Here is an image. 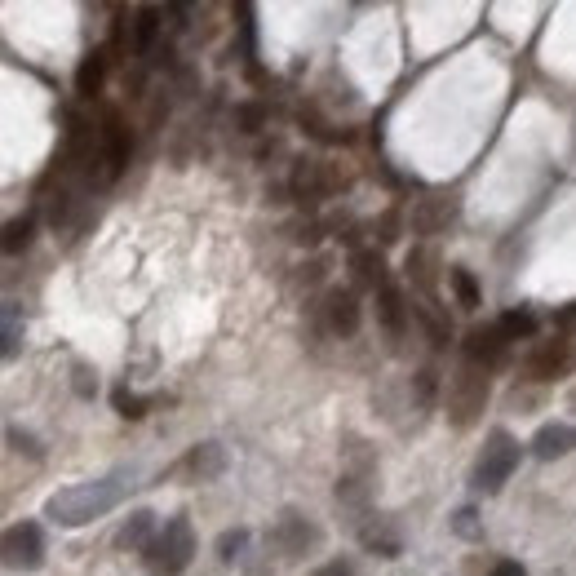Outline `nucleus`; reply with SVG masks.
<instances>
[{"label":"nucleus","mask_w":576,"mask_h":576,"mask_svg":"<svg viewBox=\"0 0 576 576\" xmlns=\"http://www.w3.org/2000/svg\"><path fill=\"white\" fill-rule=\"evenodd\" d=\"M116 413L129 417V421H138L142 413H147V399H142V395H129V390H116Z\"/></svg>","instance_id":"nucleus-27"},{"label":"nucleus","mask_w":576,"mask_h":576,"mask_svg":"<svg viewBox=\"0 0 576 576\" xmlns=\"http://www.w3.org/2000/svg\"><path fill=\"white\" fill-rule=\"evenodd\" d=\"M475 519H479V514H475V510H470V506H466V510H457V519H452V528H457V532H461V537L479 541V523H475Z\"/></svg>","instance_id":"nucleus-30"},{"label":"nucleus","mask_w":576,"mask_h":576,"mask_svg":"<svg viewBox=\"0 0 576 576\" xmlns=\"http://www.w3.org/2000/svg\"><path fill=\"white\" fill-rule=\"evenodd\" d=\"M262 107H244L240 111V125H244V133H257V129H262Z\"/></svg>","instance_id":"nucleus-34"},{"label":"nucleus","mask_w":576,"mask_h":576,"mask_svg":"<svg viewBox=\"0 0 576 576\" xmlns=\"http://www.w3.org/2000/svg\"><path fill=\"white\" fill-rule=\"evenodd\" d=\"M576 452V426H563V421H550L532 435V457L541 461H554V457H568Z\"/></svg>","instance_id":"nucleus-13"},{"label":"nucleus","mask_w":576,"mask_h":576,"mask_svg":"<svg viewBox=\"0 0 576 576\" xmlns=\"http://www.w3.org/2000/svg\"><path fill=\"white\" fill-rule=\"evenodd\" d=\"M324 280V262H311V266H302V275H297V284H306V288H315Z\"/></svg>","instance_id":"nucleus-35"},{"label":"nucleus","mask_w":576,"mask_h":576,"mask_svg":"<svg viewBox=\"0 0 576 576\" xmlns=\"http://www.w3.org/2000/svg\"><path fill=\"white\" fill-rule=\"evenodd\" d=\"M271 541H275V550H280L284 559H302V554L315 545V528H311V523H306L297 510H284L280 519H275Z\"/></svg>","instance_id":"nucleus-9"},{"label":"nucleus","mask_w":576,"mask_h":576,"mask_svg":"<svg viewBox=\"0 0 576 576\" xmlns=\"http://www.w3.org/2000/svg\"><path fill=\"white\" fill-rule=\"evenodd\" d=\"M311 576H351V563H342V559H333V563H324V568H315Z\"/></svg>","instance_id":"nucleus-36"},{"label":"nucleus","mask_w":576,"mask_h":576,"mask_svg":"<svg viewBox=\"0 0 576 576\" xmlns=\"http://www.w3.org/2000/svg\"><path fill=\"white\" fill-rule=\"evenodd\" d=\"M98 138H102V156H107V178L116 182L129 164V133L120 125L116 111H102V125H98Z\"/></svg>","instance_id":"nucleus-10"},{"label":"nucleus","mask_w":576,"mask_h":576,"mask_svg":"<svg viewBox=\"0 0 576 576\" xmlns=\"http://www.w3.org/2000/svg\"><path fill=\"white\" fill-rule=\"evenodd\" d=\"M244 541H249V532H244V528H231V532H222V541H218V554H222L226 563H231V559H235V550H240Z\"/></svg>","instance_id":"nucleus-29"},{"label":"nucleus","mask_w":576,"mask_h":576,"mask_svg":"<svg viewBox=\"0 0 576 576\" xmlns=\"http://www.w3.org/2000/svg\"><path fill=\"white\" fill-rule=\"evenodd\" d=\"M94 390H98V377L94 373H89V368H76V395H94Z\"/></svg>","instance_id":"nucleus-33"},{"label":"nucleus","mask_w":576,"mask_h":576,"mask_svg":"<svg viewBox=\"0 0 576 576\" xmlns=\"http://www.w3.org/2000/svg\"><path fill=\"white\" fill-rule=\"evenodd\" d=\"M182 470H187L191 479H218L222 470H226V448L222 444H200V448H191L187 452V461H182Z\"/></svg>","instance_id":"nucleus-17"},{"label":"nucleus","mask_w":576,"mask_h":576,"mask_svg":"<svg viewBox=\"0 0 576 576\" xmlns=\"http://www.w3.org/2000/svg\"><path fill=\"white\" fill-rule=\"evenodd\" d=\"M0 550H5L9 568H40L45 563V532H40V523H14Z\"/></svg>","instance_id":"nucleus-8"},{"label":"nucleus","mask_w":576,"mask_h":576,"mask_svg":"<svg viewBox=\"0 0 576 576\" xmlns=\"http://www.w3.org/2000/svg\"><path fill=\"white\" fill-rule=\"evenodd\" d=\"M572 359H576V351L568 337H545V342H537L528 351L523 368H528L532 382H554V377H563L572 368Z\"/></svg>","instance_id":"nucleus-6"},{"label":"nucleus","mask_w":576,"mask_h":576,"mask_svg":"<svg viewBox=\"0 0 576 576\" xmlns=\"http://www.w3.org/2000/svg\"><path fill=\"white\" fill-rule=\"evenodd\" d=\"M125 492H129L125 475H107V479L71 483V488L54 492V497L45 501V519H54L58 528H85V523L102 519L107 510H116Z\"/></svg>","instance_id":"nucleus-1"},{"label":"nucleus","mask_w":576,"mask_h":576,"mask_svg":"<svg viewBox=\"0 0 576 576\" xmlns=\"http://www.w3.org/2000/svg\"><path fill=\"white\" fill-rule=\"evenodd\" d=\"M501 333H506L510 342H519V337H537V315L532 311H506L501 315Z\"/></svg>","instance_id":"nucleus-24"},{"label":"nucleus","mask_w":576,"mask_h":576,"mask_svg":"<svg viewBox=\"0 0 576 576\" xmlns=\"http://www.w3.org/2000/svg\"><path fill=\"white\" fill-rule=\"evenodd\" d=\"M417 320L426 324V333H430V346H435V351H444V346H448V337H452V324H448V315L439 311L435 302H426V306H417Z\"/></svg>","instance_id":"nucleus-22"},{"label":"nucleus","mask_w":576,"mask_h":576,"mask_svg":"<svg viewBox=\"0 0 576 576\" xmlns=\"http://www.w3.org/2000/svg\"><path fill=\"white\" fill-rule=\"evenodd\" d=\"M359 541H364V550L382 554V559H395L399 554V532L390 528V519H368L364 528H359Z\"/></svg>","instance_id":"nucleus-19"},{"label":"nucleus","mask_w":576,"mask_h":576,"mask_svg":"<svg viewBox=\"0 0 576 576\" xmlns=\"http://www.w3.org/2000/svg\"><path fill=\"white\" fill-rule=\"evenodd\" d=\"M488 576H528V572H523L514 559H501V563H492V572H488Z\"/></svg>","instance_id":"nucleus-37"},{"label":"nucleus","mask_w":576,"mask_h":576,"mask_svg":"<svg viewBox=\"0 0 576 576\" xmlns=\"http://www.w3.org/2000/svg\"><path fill=\"white\" fill-rule=\"evenodd\" d=\"M160 18H164V9H156V5L133 9V45H138V54H147V49L156 45V36H160Z\"/></svg>","instance_id":"nucleus-21"},{"label":"nucleus","mask_w":576,"mask_h":576,"mask_svg":"<svg viewBox=\"0 0 576 576\" xmlns=\"http://www.w3.org/2000/svg\"><path fill=\"white\" fill-rule=\"evenodd\" d=\"M32 226H36L32 213H23V218L9 222L5 226V253H23L27 244H32Z\"/></svg>","instance_id":"nucleus-25"},{"label":"nucleus","mask_w":576,"mask_h":576,"mask_svg":"<svg viewBox=\"0 0 576 576\" xmlns=\"http://www.w3.org/2000/svg\"><path fill=\"white\" fill-rule=\"evenodd\" d=\"M514 466H519V444H514L506 430H492V435L483 439V452L475 461V488L501 492V488H506V479L514 475Z\"/></svg>","instance_id":"nucleus-5"},{"label":"nucleus","mask_w":576,"mask_h":576,"mask_svg":"<svg viewBox=\"0 0 576 576\" xmlns=\"http://www.w3.org/2000/svg\"><path fill=\"white\" fill-rule=\"evenodd\" d=\"M351 271H355V284L368 288V293H382V288L390 284L386 257L377 253V249H355V253H351Z\"/></svg>","instance_id":"nucleus-16"},{"label":"nucleus","mask_w":576,"mask_h":576,"mask_svg":"<svg viewBox=\"0 0 576 576\" xmlns=\"http://www.w3.org/2000/svg\"><path fill=\"white\" fill-rule=\"evenodd\" d=\"M324 320L337 337H355L359 333V297L351 288H328L324 293Z\"/></svg>","instance_id":"nucleus-11"},{"label":"nucleus","mask_w":576,"mask_h":576,"mask_svg":"<svg viewBox=\"0 0 576 576\" xmlns=\"http://www.w3.org/2000/svg\"><path fill=\"white\" fill-rule=\"evenodd\" d=\"M9 444H14V452H27L32 461H40V448L32 435H23V430H9Z\"/></svg>","instance_id":"nucleus-31"},{"label":"nucleus","mask_w":576,"mask_h":576,"mask_svg":"<svg viewBox=\"0 0 576 576\" xmlns=\"http://www.w3.org/2000/svg\"><path fill=\"white\" fill-rule=\"evenodd\" d=\"M404 275H408V284H413V288H421V293H435V284H439V253L430 249V244L408 249Z\"/></svg>","instance_id":"nucleus-14"},{"label":"nucleus","mask_w":576,"mask_h":576,"mask_svg":"<svg viewBox=\"0 0 576 576\" xmlns=\"http://www.w3.org/2000/svg\"><path fill=\"white\" fill-rule=\"evenodd\" d=\"M151 541H156V514H151V510H133L125 519V528L116 532L120 550H147Z\"/></svg>","instance_id":"nucleus-18"},{"label":"nucleus","mask_w":576,"mask_h":576,"mask_svg":"<svg viewBox=\"0 0 576 576\" xmlns=\"http://www.w3.org/2000/svg\"><path fill=\"white\" fill-rule=\"evenodd\" d=\"M18 306L14 302H5V359H14L18 355Z\"/></svg>","instance_id":"nucleus-26"},{"label":"nucleus","mask_w":576,"mask_h":576,"mask_svg":"<svg viewBox=\"0 0 576 576\" xmlns=\"http://www.w3.org/2000/svg\"><path fill=\"white\" fill-rule=\"evenodd\" d=\"M399 213H386V218H382V226H377V240H382V244H395L399 240Z\"/></svg>","instance_id":"nucleus-32"},{"label":"nucleus","mask_w":576,"mask_h":576,"mask_svg":"<svg viewBox=\"0 0 576 576\" xmlns=\"http://www.w3.org/2000/svg\"><path fill=\"white\" fill-rule=\"evenodd\" d=\"M448 280H452V293H457V302L466 306V311H475V306L483 302V293H479L475 275H470L466 266H452V271H448Z\"/></svg>","instance_id":"nucleus-23"},{"label":"nucleus","mask_w":576,"mask_h":576,"mask_svg":"<svg viewBox=\"0 0 576 576\" xmlns=\"http://www.w3.org/2000/svg\"><path fill=\"white\" fill-rule=\"evenodd\" d=\"M102 80H107V49H94V54H85V63L76 71V94L94 98L102 89Z\"/></svg>","instance_id":"nucleus-20"},{"label":"nucleus","mask_w":576,"mask_h":576,"mask_svg":"<svg viewBox=\"0 0 576 576\" xmlns=\"http://www.w3.org/2000/svg\"><path fill=\"white\" fill-rule=\"evenodd\" d=\"M377 324L386 328L390 342H399V337H404V328H408V302H404V293H399L395 284H386L382 293H377Z\"/></svg>","instance_id":"nucleus-15"},{"label":"nucleus","mask_w":576,"mask_h":576,"mask_svg":"<svg viewBox=\"0 0 576 576\" xmlns=\"http://www.w3.org/2000/svg\"><path fill=\"white\" fill-rule=\"evenodd\" d=\"M413 386H417L421 404H430V399H435V386H439V373H435V368H421V373L413 377Z\"/></svg>","instance_id":"nucleus-28"},{"label":"nucleus","mask_w":576,"mask_h":576,"mask_svg":"<svg viewBox=\"0 0 576 576\" xmlns=\"http://www.w3.org/2000/svg\"><path fill=\"white\" fill-rule=\"evenodd\" d=\"M452 218H457V204H452L448 195H426V200H417V209H413V231L439 235L452 226Z\"/></svg>","instance_id":"nucleus-12"},{"label":"nucleus","mask_w":576,"mask_h":576,"mask_svg":"<svg viewBox=\"0 0 576 576\" xmlns=\"http://www.w3.org/2000/svg\"><path fill=\"white\" fill-rule=\"evenodd\" d=\"M444 408H448V421L457 430H470L479 421V413L488 408V373L479 364H457L448 377V390H444Z\"/></svg>","instance_id":"nucleus-2"},{"label":"nucleus","mask_w":576,"mask_h":576,"mask_svg":"<svg viewBox=\"0 0 576 576\" xmlns=\"http://www.w3.org/2000/svg\"><path fill=\"white\" fill-rule=\"evenodd\" d=\"M461 351H466L470 364H479L483 373H492V368H501L510 359V337L501 333V324H483V328H470Z\"/></svg>","instance_id":"nucleus-7"},{"label":"nucleus","mask_w":576,"mask_h":576,"mask_svg":"<svg viewBox=\"0 0 576 576\" xmlns=\"http://www.w3.org/2000/svg\"><path fill=\"white\" fill-rule=\"evenodd\" d=\"M346 187H351V173H346L337 160L302 156L293 164V173H288V191H293V200H302V204H320L328 195H342Z\"/></svg>","instance_id":"nucleus-4"},{"label":"nucleus","mask_w":576,"mask_h":576,"mask_svg":"<svg viewBox=\"0 0 576 576\" xmlns=\"http://www.w3.org/2000/svg\"><path fill=\"white\" fill-rule=\"evenodd\" d=\"M191 554H195V532L191 523L182 519H169L164 528L156 532V541L142 550V563H147L151 576H182L191 568Z\"/></svg>","instance_id":"nucleus-3"}]
</instances>
